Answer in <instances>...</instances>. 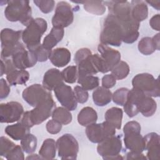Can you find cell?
I'll return each mask as SVG.
<instances>
[{"mask_svg": "<svg viewBox=\"0 0 160 160\" xmlns=\"http://www.w3.org/2000/svg\"><path fill=\"white\" fill-rule=\"evenodd\" d=\"M123 112L122 109L112 107L108 109L104 114L106 121L114 126L117 129H120L122 124Z\"/></svg>", "mask_w": 160, "mask_h": 160, "instance_id": "obj_27", "label": "cell"}, {"mask_svg": "<svg viewBox=\"0 0 160 160\" xmlns=\"http://www.w3.org/2000/svg\"><path fill=\"white\" fill-rule=\"evenodd\" d=\"M124 142L126 148L130 151L142 152L145 150V141L140 132L124 134Z\"/></svg>", "mask_w": 160, "mask_h": 160, "instance_id": "obj_19", "label": "cell"}, {"mask_svg": "<svg viewBox=\"0 0 160 160\" xmlns=\"http://www.w3.org/2000/svg\"><path fill=\"white\" fill-rule=\"evenodd\" d=\"M129 71V67L128 63L125 61H121L111 71V74L117 80H121L128 76Z\"/></svg>", "mask_w": 160, "mask_h": 160, "instance_id": "obj_37", "label": "cell"}, {"mask_svg": "<svg viewBox=\"0 0 160 160\" xmlns=\"http://www.w3.org/2000/svg\"><path fill=\"white\" fill-rule=\"evenodd\" d=\"M59 158L61 159H76L79 151V144L71 134H64L56 141Z\"/></svg>", "mask_w": 160, "mask_h": 160, "instance_id": "obj_10", "label": "cell"}, {"mask_svg": "<svg viewBox=\"0 0 160 160\" xmlns=\"http://www.w3.org/2000/svg\"><path fill=\"white\" fill-rule=\"evenodd\" d=\"M142 91L133 88L129 91L127 100L123 105L124 111L129 118H133L139 112L138 110V104L139 97L143 94Z\"/></svg>", "mask_w": 160, "mask_h": 160, "instance_id": "obj_20", "label": "cell"}, {"mask_svg": "<svg viewBox=\"0 0 160 160\" xmlns=\"http://www.w3.org/2000/svg\"><path fill=\"white\" fill-rule=\"evenodd\" d=\"M73 20L74 14L70 4L66 1L58 2L52 18L53 27L64 29L72 24Z\"/></svg>", "mask_w": 160, "mask_h": 160, "instance_id": "obj_13", "label": "cell"}, {"mask_svg": "<svg viewBox=\"0 0 160 160\" xmlns=\"http://www.w3.org/2000/svg\"><path fill=\"white\" fill-rule=\"evenodd\" d=\"M138 110L144 116H152L157 109V104L151 96L142 94L139 97L138 104Z\"/></svg>", "mask_w": 160, "mask_h": 160, "instance_id": "obj_23", "label": "cell"}, {"mask_svg": "<svg viewBox=\"0 0 160 160\" xmlns=\"http://www.w3.org/2000/svg\"><path fill=\"white\" fill-rule=\"evenodd\" d=\"M5 132L12 139L19 141L30 133V128L20 121L14 124L6 126Z\"/></svg>", "mask_w": 160, "mask_h": 160, "instance_id": "obj_24", "label": "cell"}, {"mask_svg": "<svg viewBox=\"0 0 160 160\" xmlns=\"http://www.w3.org/2000/svg\"><path fill=\"white\" fill-rule=\"evenodd\" d=\"M149 24L153 29L159 31L160 30V15L157 14L153 16L149 20Z\"/></svg>", "mask_w": 160, "mask_h": 160, "instance_id": "obj_49", "label": "cell"}, {"mask_svg": "<svg viewBox=\"0 0 160 160\" xmlns=\"http://www.w3.org/2000/svg\"><path fill=\"white\" fill-rule=\"evenodd\" d=\"M84 9L88 12L101 16L106 11V6L102 1H83Z\"/></svg>", "mask_w": 160, "mask_h": 160, "instance_id": "obj_32", "label": "cell"}, {"mask_svg": "<svg viewBox=\"0 0 160 160\" xmlns=\"http://www.w3.org/2000/svg\"><path fill=\"white\" fill-rule=\"evenodd\" d=\"M98 120L96 111L91 107H84L78 115V123L82 126H87L89 124L95 123Z\"/></svg>", "mask_w": 160, "mask_h": 160, "instance_id": "obj_28", "label": "cell"}, {"mask_svg": "<svg viewBox=\"0 0 160 160\" xmlns=\"http://www.w3.org/2000/svg\"><path fill=\"white\" fill-rule=\"evenodd\" d=\"M31 51L34 54L38 61L44 62L49 58L52 50L46 49L42 44H40L31 50Z\"/></svg>", "mask_w": 160, "mask_h": 160, "instance_id": "obj_40", "label": "cell"}, {"mask_svg": "<svg viewBox=\"0 0 160 160\" xmlns=\"http://www.w3.org/2000/svg\"><path fill=\"white\" fill-rule=\"evenodd\" d=\"M145 2L149 4L157 10H159L160 9V1H146Z\"/></svg>", "mask_w": 160, "mask_h": 160, "instance_id": "obj_52", "label": "cell"}, {"mask_svg": "<svg viewBox=\"0 0 160 160\" xmlns=\"http://www.w3.org/2000/svg\"><path fill=\"white\" fill-rule=\"evenodd\" d=\"M129 91V89L126 88H121L118 89L112 96L113 102L118 105L123 106L127 100Z\"/></svg>", "mask_w": 160, "mask_h": 160, "instance_id": "obj_39", "label": "cell"}, {"mask_svg": "<svg viewBox=\"0 0 160 160\" xmlns=\"http://www.w3.org/2000/svg\"><path fill=\"white\" fill-rule=\"evenodd\" d=\"M47 131L52 134H56L59 132L62 129V124L56 120L52 119L48 121L46 125Z\"/></svg>", "mask_w": 160, "mask_h": 160, "instance_id": "obj_46", "label": "cell"}, {"mask_svg": "<svg viewBox=\"0 0 160 160\" xmlns=\"http://www.w3.org/2000/svg\"><path fill=\"white\" fill-rule=\"evenodd\" d=\"M78 83L86 91L92 90L98 88L99 84V79L97 76L87 75L78 78Z\"/></svg>", "mask_w": 160, "mask_h": 160, "instance_id": "obj_34", "label": "cell"}, {"mask_svg": "<svg viewBox=\"0 0 160 160\" xmlns=\"http://www.w3.org/2000/svg\"><path fill=\"white\" fill-rule=\"evenodd\" d=\"M22 31H14L9 28H4L1 30V59H8L19 50L25 48L19 41L22 37Z\"/></svg>", "mask_w": 160, "mask_h": 160, "instance_id": "obj_6", "label": "cell"}, {"mask_svg": "<svg viewBox=\"0 0 160 160\" xmlns=\"http://www.w3.org/2000/svg\"><path fill=\"white\" fill-rule=\"evenodd\" d=\"M24 114L22 104L16 101L1 103L0 105V122L12 123L20 120Z\"/></svg>", "mask_w": 160, "mask_h": 160, "instance_id": "obj_14", "label": "cell"}, {"mask_svg": "<svg viewBox=\"0 0 160 160\" xmlns=\"http://www.w3.org/2000/svg\"><path fill=\"white\" fill-rule=\"evenodd\" d=\"M86 134L91 142L99 143L115 135L116 128L106 121L101 123L95 122L86 126Z\"/></svg>", "mask_w": 160, "mask_h": 160, "instance_id": "obj_11", "label": "cell"}, {"mask_svg": "<svg viewBox=\"0 0 160 160\" xmlns=\"http://www.w3.org/2000/svg\"><path fill=\"white\" fill-rule=\"evenodd\" d=\"M48 23L41 18L33 19L22 31V40L28 50L31 51L41 44L42 35L46 31Z\"/></svg>", "mask_w": 160, "mask_h": 160, "instance_id": "obj_5", "label": "cell"}, {"mask_svg": "<svg viewBox=\"0 0 160 160\" xmlns=\"http://www.w3.org/2000/svg\"><path fill=\"white\" fill-rule=\"evenodd\" d=\"M116 83V79L112 74L104 75L102 78V86L106 89L112 88Z\"/></svg>", "mask_w": 160, "mask_h": 160, "instance_id": "obj_47", "label": "cell"}, {"mask_svg": "<svg viewBox=\"0 0 160 160\" xmlns=\"http://www.w3.org/2000/svg\"><path fill=\"white\" fill-rule=\"evenodd\" d=\"M61 74L63 80L69 84L74 83L78 79V68L76 66H69L62 70Z\"/></svg>", "mask_w": 160, "mask_h": 160, "instance_id": "obj_38", "label": "cell"}, {"mask_svg": "<svg viewBox=\"0 0 160 160\" xmlns=\"http://www.w3.org/2000/svg\"><path fill=\"white\" fill-rule=\"evenodd\" d=\"M74 92L78 102L83 104L85 103L89 98V94L86 90L81 86H76L74 88Z\"/></svg>", "mask_w": 160, "mask_h": 160, "instance_id": "obj_44", "label": "cell"}, {"mask_svg": "<svg viewBox=\"0 0 160 160\" xmlns=\"http://www.w3.org/2000/svg\"><path fill=\"white\" fill-rule=\"evenodd\" d=\"M37 138L33 134L29 133L21 140V146L26 153L31 154L37 148Z\"/></svg>", "mask_w": 160, "mask_h": 160, "instance_id": "obj_35", "label": "cell"}, {"mask_svg": "<svg viewBox=\"0 0 160 160\" xmlns=\"http://www.w3.org/2000/svg\"><path fill=\"white\" fill-rule=\"evenodd\" d=\"M12 141L8 138L1 136L0 138V155L6 157L9 152L16 146Z\"/></svg>", "mask_w": 160, "mask_h": 160, "instance_id": "obj_42", "label": "cell"}, {"mask_svg": "<svg viewBox=\"0 0 160 160\" xmlns=\"http://www.w3.org/2000/svg\"><path fill=\"white\" fill-rule=\"evenodd\" d=\"M159 35H160V34L158 33L152 38L153 42L156 48V50H159V46H160L159 45L160 44H159Z\"/></svg>", "mask_w": 160, "mask_h": 160, "instance_id": "obj_51", "label": "cell"}, {"mask_svg": "<svg viewBox=\"0 0 160 160\" xmlns=\"http://www.w3.org/2000/svg\"><path fill=\"white\" fill-rule=\"evenodd\" d=\"M131 15L134 19L140 22L145 20L148 16V8L146 3L143 1H131Z\"/></svg>", "mask_w": 160, "mask_h": 160, "instance_id": "obj_25", "label": "cell"}, {"mask_svg": "<svg viewBox=\"0 0 160 160\" xmlns=\"http://www.w3.org/2000/svg\"><path fill=\"white\" fill-rule=\"evenodd\" d=\"M132 88L140 90L151 97H159L160 95L159 79H155L149 73H141L136 75L132 80Z\"/></svg>", "mask_w": 160, "mask_h": 160, "instance_id": "obj_8", "label": "cell"}, {"mask_svg": "<svg viewBox=\"0 0 160 160\" xmlns=\"http://www.w3.org/2000/svg\"><path fill=\"white\" fill-rule=\"evenodd\" d=\"M10 92V88L6 81L1 78L0 79V98L1 99L6 98Z\"/></svg>", "mask_w": 160, "mask_h": 160, "instance_id": "obj_48", "label": "cell"}, {"mask_svg": "<svg viewBox=\"0 0 160 160\" xmlns=\"http://www.w3.org/2000/svg\"><path fill=\"white\" fill-rule=\"evenodd\" d=\"M4 15L9 21H19L25 26L33 19L29 1L26 0L9 1L4 10Z\"/></svg>", "mask_w": 160, "mask_h": 160, "instance_id": "obj_2", "label": "cell"}, {"mask_svg": "<svg viewBox=\"0 0 160 160\" xmlns=\"http://www.w3.org/2000/svg\"><path fill=\"white\" fill-rule=\"evenodd\" d=\"M22 96L28 104L34 108L52 98L51 91L39 84H32L26 88L22 91Z\"/></svg>", "mask_w": 160, "mask_h": 160, "instance_id": "obj_12", "label": "cell"}, {"mask_svg": "<svg viewBox=\"0 0 160 160\" xmlns=\"http://www.w3.org/2000/svg\"><path fill=\"white\" fill-rule=\"evenodd\" d=\"M104 3L108 8L109 14L113 15L120 23L123 30L122 42L132 44L139 35L140 26L131 15V6L127 1H106Z\"/></svg>", "mask_w": 160, "mask_h": 160, "instance_id": "obj_1", "label": "cell"}, {"mask_svg": "<svg viewBox=\"0 0 160 160\" xmlns=\"http://www.w3.org/2000/svg\"><path fill=\"white\" fill-rule=\"evenodd\" d=\"M33 2L44 14L51 12L53 10L55 4V2L53 0H34Z\"/></svg>", "mask_w": 160, "mask_h": 160, "instance_id": "obj_41", "label": "cell"}, {"mask_svg": "<svg viewBox=\"0 0 160 160\" xmlns=\"http://www.w3.org/2000/svg\"><path fill=\"white\" fill-rule=\"evenodd\" d=\"M54 94L60 104L69 111H74L78 106L74 90L64 82L54 89Z\"/></svg>", "mask_w": 160, "mask_h": 160, "instance_id": "obj_15", "label": "cell"}, {"mask_svg": "<svg viewBox=\"0 0 160 160\" xmlns=\"http://www.w3.org/2000/svg\"><path fill=\"white\" fill-rule=\"evenodd\" d=\"M138 49L139 52L144 55H150L156 50V48L152 38L144 37L139 42Z\"/></svg>", "mask_w": 160, "mask_h": 160, "instance_id": "obj_36", "label": "cell"}, {"mask_svg": "<svg viewBox=\"0 0 160 160\" xmlns=\"http://www.w3.org/2000/svg\"><path fill=\"white\" fill-rule=\"evenodd\" d=\"M123 36V30L117 19L109 14L104 21L100 34L101 44L112 46H120Z\"/></svg>", "mask_w": 160, "mask_h": 160, "instance_id": "obj_4", "label": "cell"}, {"mask_svg": "<svg viewBox=\"0 0 160 160\" xmlns=\"http://www.w3.org/2000/svg\"><path fill=\"white\" fill-rule=\"evenodd\" d=\"M52 118L61 124L67 125L72 121V114L70 111L64 107L56 108L52 113Z\"/></svg>", "mask_w": 160, "mask_h": 160, "instance_id": "obj_33", "label": "cell"}, {"mask_svg": "<svg viewBox=\"0 0 160 160\" xmlns=\"http://www.w3.org/2000/svg\"><path fill=\"white\" fill-rule=\"evenodd\" d=\"M74 60L78 68V78L99 72L89 49L84 48L79 49L74 55Z\"/></svg>", "mask_w": 160, "mask_h": 160, "instance_id": "obj_7", "label": "cell"}, {"mask_svg": "<svg viewBox=\"0 0 160 160\" xmlns=\"http://www.w3.org/2000/svg\"><path fill=\"white\" fill-rule=\"evenodd\" d=\"M55 108L56 102L53 98H51L38 105L31 111L24 112L21 121L31 128L34 125L41 124L51 116Z\"/></svg>", "mask_w": 160, "mask_h": 160, "instance_id": "obj_3", "label": "cell"}, {"mask_svg": "<svg viewBox=\"0 0 160 160\" xmlns=\"http://www.w3.org/2000/svg\"><path fill=\"white\" fill-rule=\"evenodd\" d=\"M56 142L52 138L46 139L39 151V155L42 159H53L56 156Z\"/></svg>", "mask_w": 160, "mask_h": 160, "instance_id": "obj_30", "label": "cell"}, {"mask_svg": "<svg viewBox=\"0 0 160 160\" xmlns=\"http://www.w3.org/2000/svg\"><path fill=\"white\" fill-rule=\"evenodd\" d=\"M1 76H2L4 74H6L7 75L11 71L16 69L12 60L9 59H1Z\"/></svg>", "mask_w": 160, "mask_h": 160, "instance_id": "obj_45", "label": "cell"}, {"mask_svg": "<svg viewBox=\"0 0 160 160\" xmlns=\"http://www.w3.org/2000/svg\"><path fill=\"white\" fill-rule=\"evenodd\" d=\"M63 81L61 72L58 69L51 68L44 73L42 86L49 91H51L56 87L62 84Z\"/></svg>", "mask_w": 160, "mask_h": 160, "instance_id": "obj_21", "label": "cell"}, {"mask_svg": "<svg viewBox=\"0 0 160 160\" xmlns=\"http://www.w3.org/2000/svg\"><path fill=\"white\" fill-rule=\"evenodd\" d=\"M112 94L110 90L102 86L98 87L92 92L94 103L98 106H104L112 100Z\"/></svg>", "mask_w": 160, "mask_h": 160, "instance_id": "obj_29", "label": "cell"}, {"mask_svg": "<svg viewBox=\"0 0 160 160\" xmlns=\"http://www.w3.org/2000/svg\"><path fill=\"white\" fill-rule=\"evenodd\" d=\"M98 50L104 65V73L111 71L121 61L120 52L108 46L99 44Z\"/></svg>", "mask_w": 160, "mask_h": 160, "instance_id": "obj_16", "label": "cell"}, {"mask_svg": "<svg viewBox=\"0 0 160 160\" xmlns=\"http://www.w3.org/2000/svg\"><path fill=\"white\" fill-rule=\"evenodd\" d=\"M121 136H112L98 143V153L105 160L123 159L120 155L122 149Z\"/></svg>", "mask_w": 160, "mask_h": 160, "instance_id": "obj_9", "label": "cell"}, {"mask_svg": "<svg viewBox=\"0 0 160 160\" xmlns=\"http://www.w3.org/2000/svg\"><path fill=\"white\" fill-rule=\"evenodd\" d=\"M12 61L16 69L25 70L27 68L33 67L38 60L32 51L26 50L24 48L16 52L12 56Z\"/></svg>", "mask_w": 160, "mask_h": 160, "instance_id": "obj_17", "label": "cell"}, {"mask_svg": "<svg viewBox=\"0 0 160 160\" xmlns=\"http://www.w3.org/2000/svg\"><path fill=\"white\" fill-rule=\"evenodd\" d=\"M21 146L16 145L5 157L8 160H24V156Z\"/></svg>", "mask_w": 160, "mask_h": 160, "instance_id": "obj_43", "label": "cell"}, {"mask_svg": "<svg viewBox=\"0 0 160 160\" xmlns=\"http://www.w3.org/2000/svg\"><path fill=\"white\" fill-rule=\"evenodd\" d=\"M64 34V29L52 27L50 32L44 38L42 45L45 48L52 50V49L62 40Z\"/></svg>", "mask_w": 160, "mask_h": 160, "instance_id": "obj_26", "label": "cell"}, {"mask_svg": "<svg viewBox=\"0 0 160 160\" xmlns=\"http://www.w3.org/2000/svg\"><path fill=\"white\" fill-rule=\"evenodd\" d=\"M146 158L149 160H157L160 158V137L156 132H150L144 137Z\"/></svg>", "mask_w": 160, "mask_h": 160, "instance_id": "obj_18", "label": "cell"}, {"mask_svg": "<svg viewBox=\"0 0 160 160\" xmlns=\"http://www.w3.org/2000/svg\"><path fill=\"white\" fill-rule=\"evenodd\" d=\"M71 57V52L67 48H58L51 51L49 59L54 66L62 68L69 62Z\"/></svg>", "mask_w": 160, "mask_h": 160, "instance_id": "obj_22", "label": "cell"}, {"mask_svg": "<svg viewBox=\"0 0 160 160\" xmlns=\"http://www.w3.org/2000/svg\"><path fill=\"white\" fill-rule=\"evenodd\" d=\"M29 78V74L26 70L15 69L6 75V79L11 86L26 84Z\"/></svg>", "mask_w": 160, "mask_h": 160, "instance_id": "obj_31", "label": "cell"}, {"mask_svg": "<svg viewBox=\"0 0 160 160\" xmlns=\"http://www.w3.org/2000/svg\"><path fill=\"white\" fill-rule=\"evenodd\" d=\"M26 159H42V158H41V157L39 155H38V154H31V156H28L26 158Z\"/></svg>", "mask_w": 160, "mask_h": 160, "instance_id": "obj_53", "label": "cell"}, {"mask_svg": "<svg viewBox=\"0 0 160 160\" xmlns=\"http://www.w3.org/2000/svg\"><path fill=\"white\" fill-rule=\"evenodd\" d=\"M126 156V159H147V158L142 152L130 151Z\"/></svg>", "mask_w": 160, "mask_h": 160, "instance_id": "obj_50", "label": "cell"}]
</instances>
